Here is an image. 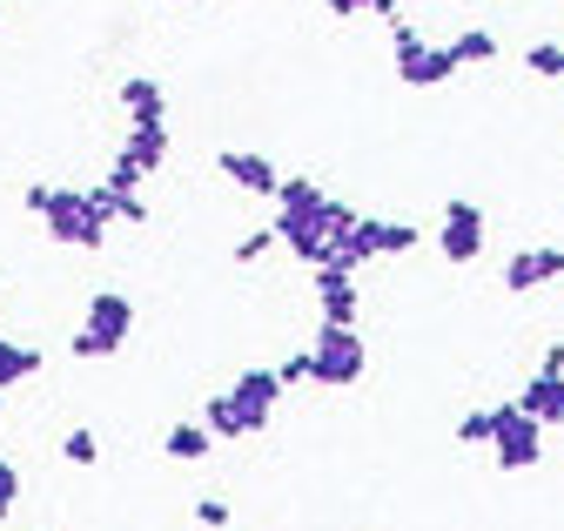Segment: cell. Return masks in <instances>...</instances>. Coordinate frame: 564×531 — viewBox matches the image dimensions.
<instances>
[{
  "mask_svg": "<svg viewBox=\"0 0 564 531\" xmlns=\"http://www.w3.org/2000/svg\"><path fill=\"white\" fill-rule=\"evenodd\" d=\"M121 108L128 121H169V88L155 75H121Z\"/></svg>",
  "mask_w": 564,
  "mask_h": 531,
  "instance_id": "obj_15",
  "label": "cell"
},
{
  "mask_svg": "<svg viewBox=\"0 0 564 531\" xmlns=\"http://www.w3.org/2000/svg\"><path fill=\"white\" fill-rule=\"evenodd\" d=\"M128 337H134V296H121V290H95L82 329L67 337V350H75L82 364H101V357L128 350Z\"/></svg>",
  "mask_w": 564,
  "mask_h": 531,
  "instance_id": "obj_4",
  "label": "cell"
},
{
  "mask_svg": "<svg viewBox=\"0 0 564 531\" xmlns=\"http://www.w3.org/2000/svg\"><path fill=\"white\" fill-rule=\"evenodd\" d=\"M316 203H323V188L310 175H282L275 182V209H316Z\"/></svg>",
  "mask_w": 564,
  "mask_h": 531,
  "instance_id": "obj_22",
  "label": "cell"
},
{
  "mask_svg": "<svg viewBox=\"0 0 564 531\" xmlns=\"http://www.w3.org/2000/svg\"><path fill=\"white\" fill-rule=\"evenodd\" d=\"M216 169H223V182H229V188H242V195H262V203H275V182H282V169H275L269 155H256V149H223V155H216Z\"/></svg>",
  "mask_w": 564,
  "mask_h": 531,
  "instance_id": "obj_13",
  "label": "cell"
},
{
  "mask_svg": "<svg viewBox=\"0 0 564 531\" xmlns=\"http://www.w3.org/2000/svg\"><path fill=\"white\" fill-rule=\"evenodd\" d=\"M195 418H202V431H208V437H216V444H223V437H242V418H236V404H229V397H223V390H216V397H208V404H202Z\"/></svg>",
  "mask_w": 564,
  "mask_h": 531,
  "instance_id": "obj_19",
  "label": "cell"
},
{
  "mask_svg": "<svg viewBox=\"0 0 564 531\" xmlns=\"http://www.w3.org/2000/svg\"><path fill=\"white\" fill-rule=\"evenodd\" d=\"M101 195H108V223H128V229L149 223V195L141 188H101Z\"/></svg>",
  "mask_w": 564,
  "mask_h": 531,
  "instance_id": "obj_20",
  "label": "cell"
},
{
  "mask_svg": "<svg viewBox=\"0 0 564 531\" xmlns=\"http://www.w3.org/2000/svg\"><path fill=\"white\" fill-rule=\"evenodd\" d=\"M557 277H564V249H551V242L511 249V262H505V290H511V296H531V290L557 283Z\"/></svg>",
  "mask_w": 564,
  "mask_h": 531,
  "instance_id": "obj_12",
  "label": "cell"
},
{
  "mask_svg": "<svg viewBox=\"0 0 564 531\" xmlns=\"http://www.w3.org/2000/svg\"><path fill=\"white\" fill-rule=\"evenodd\" d=\"M390 47H397V82L403 88H444L457 75V61L444 47H431L410 21H390Z\"/></svg>",
  "mask_w": 564,
  "mask_h": 531,
  "instance_id": "obj_8",
  "label": "cell"
},
{
  "mask_svg": "<svg viewBox=\"0 0 564 531\" xmlns=\"http://www.w3.org/2000/svg\"><path fill=\"white\" fill-rule=\"evenodd\" d=\"M0 424H8V397H0Z\"/></svg>",
  "mask_w": 564,
  "mask_h": 531,
  "instance_id": "obj_32",
  "label": "cell"
},
{
  "mask_svg": "<svg viewBox=\"0 0 564 531\" xmlns=\"http://www.w3.org/2000/svg\"><path fill=\"white\" fill-rule=\"evenodd\" d=\"M490 457H498V472H505V478L531 472V464L544 457V424L524 418L518 404H490Z\"/></svg>",
  "mask_w": 564,
  "mask_h": 531,
  "instance_id": "obj_6",
  "label": "cell"
},
{
  "mask_svg": "<svg viewBox=\"0 0 564 531\" xmlns=\"http://www.w3.org/2000/svg\"><path fill=\"white\" fill-rule=\"evenodd\" d=\"M310 357H316V383H329V390H349V383H364V370H370L364 329H343V323H323V329H316Z\"/></svg>",
  "mask_w": 564,
  "mask_h": 531,
  "instance_id": "obj_7",
  "label": "cell"
},
{
  "mask_svg": "<svg viewBox=\"0 0 564 531\" xmlns=\"http://www.w3.org/2000/svg\"><path fill=\"white\" fill-rule=\"evenodd\" d=\"M364 14H377V21H403V8H397V0H364Z\"/></svg>",
  "mask_w": 564,
  "mask_h": 531,
  "instance_id": "obj_29",
  "label": "cell"
},
{
  "mask_svg": "<svg viewBox=\"0 0 564 531\" xmlns=\"http://www.w3.org/2000/svg\"><path fill=\"white\" fill-rule=\"evenodd\" d=\"M28 216L61 242V249H101L108 242V195L95 188H61V182H28Z\"/></svg>",
  "mask_w": 564,
  "mask_h": 531,
  "instance_id": "obj_1",
  "label": "cell"
},
{
  "mask_svg": "<svg viewBox=\"0 0 564 531\" xmlns=\"http://www.w3.org/2000/svg\"><path fill=\"white\" fill-rule=\"evenodd\" d=\"M511 404H518L524 418H538L544 431H564V377L538 370L531 383H518V397H511Z\"/></svg>",
  "mask_w": 564,
  "mask_h": 531,
  "instance_id": "obj_14",
  "label": "cell"
},
{
  "mask_svg": "<svg viewBox=\"0 0 564 531\" xmlns=\"http://www.w3.org/2000/svg\"><path fill=\"white\" fill-rule=\"evenodd\" d=\"M518 61H524V68H531L538 82H564V47H557V41H531Z\"/></svg>",
  "mask_w": 564,
  "mask_h": 531,
  "instance_id": "obj_21",
  "label": "cell"
},
{
  "mask_svg": "<svg viewBox=\"0 0 564 531\" xmlns=\"http://www.w3.org/2000/svg\"><path fill=\"white\" fill-rule=\"evenodd\" d=\"M0 21H8V8H0Z\"/></svg>",
  "mask_w": 564,
  "mask_h": 531,
  "instance_id": "obj_33",
  "label": "cell"
},
{
  "mask_svg": "<svg viewBox=\"0 0 564 531\" xmlns=\"http://www.w3.org/2000/svg\"><path fill=\"white\" fill-rule=\"evenodd\" d=\"M323 8H329L336 21H357V14H364V0H323Z\"/></svg>",
  "mask_w": 564,
  "mask_h": 531,
  "instance_id": "obj_30",
  "label": "cell"
},
{
  "mask_svg": "<svg viewBox=\"0 0 564 531\" xmlns=\"http://www.w3.org/2000/svg\"><path fill=\"white\" fill-rule=\"evenodd\" d=\"M162 451H169L175 464H202L208 451H216V437L202 431V418H175V424L162 431Z\"/></svg>",
  "mask_w": 564,
  "mask_h": 531,
  "instance_id": "obj_17",
  "label": "cell"
},
{
  "mask_svg": "<svg viewBox=\"0 0 564 531\" xmlns=\"http://www.w3.org/2000/svg\"><path fill=\"white\" fill-rule=\"evenodd\" d=\"M538 370H551V377H564V344H551V350H544V364H538Z\"/></svg>",
  "mask_w": 564,
  "mask_h": 531,
  "instance_id": "obj_31",
  "label": "cell"
},
{
  "mask_svg": "<svg viewBox=\"0 0 564 531\" xmlns=\"http://www.w3.org/2000/svg\"><path fill=\"white\" fill-rule=\"evenodd\" d=\"M316 310L323 323H343V329H357L364 316V296H357V270H343V262H316Z\"/></svg>",
  "mask_w": 564,
  "mask_h": 531,
  "instance_id": "obj_11",
  "label": "cell"
},
{
  "mask_svg": "<svg viewBox=\"0 0 564 531\" xmlns=\"http://www.w3.org/2000/svg\"><path fill=\"white\" fill-rule=\"evenodd\" d=\"M195 524L223 531V524H229V505H223V498H195Z\"/></svg>",
  "mask_w": 564,
  "mask_h": 531,
  "instance_id": "obj_28",
  "label": "cell"
},
{
  "mask_svg": "<svg viewBox=\"0 0 564 531\" xmlns=\"http://www.w3.org/2000/svg\"><path fill=\"white\" fill-rule=\"evenodd\" d=\"M61 457L88 472V464H101V437H95V431H67V437H61Z\"/></svg>",
  "mask_w": 564,
  "mask_h": 531,
  "instance_id": "obj_24",
  "label": "cell"
},
{
  "mask_svg": "<svg viewBox=\"0 0 564 531\" xmlns=\"http://www.w3.org/2000/svg\"><path fill=\"white\" fill-rule=\"evenodd\" d=\"M223 397H229L236 418H242V437H262V431H269V418H275V404H282V377L249 364V370H242Z\"/></svg>",
  "mask_w": 564,
  "mask_h": 531,
  "instance_id": "obj_10",
  "label": "cell"
},
{
  "mask_svg": "<svg viewBox=\"0 0 564 531\" xmlns=\"http://www.w3.org/2000/svg\"><path fill=\"white\" fill-rule=\"evenodd\" d=\"M162 162H169V121H128V136H121L101 188H141Z\"/></svg>",
  "mask_w": 564,
  "mask_h": 531,
  "instance_id": "obj_5",
  "label": "cell"
},
{
  "mask_svg": "<svg viewBox=\"0 0 564 531\" xmlns=\"http://www.w3.org/2000/svg\"><path fill=\"white\" fill-rule=\"evenodd\" d=\"M275 249V229L262 223V229H249V236H236V249H229V262H236V270H256V262Z\"/></svg>",
  "mask_w": 564,
  "mask_h": 531,
  "instance_id": "obj_23",
  "label": "cell"
},
{
  "mask_svg": "<svg viewBox=\"0 0 564 531\" xmlns=\"http://www.w3.org/2000/svg\"><path fill=\"white\" fill-rule=\"evenodd\" d=\"M349 216H357L349 203L323 195L316 209H275V223H269V229H275V242L290 249V256L303 262V270H316V262H329V249H336V229H343Z\"/></svg>",
  "mask_w": 564,
  "mask_h": 531,
  "instance_id": "obj_2",
  "label": "cell"
},
{
  "mask_svg": "<svg viewBox=\"0 0 564 531\" xmlns=\"http://www.w3.org/2000/svg\"><path fill=\"white\" fill-rule=\"evenodd\" d=\"M484 209L477 203H464V195H451L444 203V223H437V249H444V262L451 270H470V262L484 256Z\"/></svg>",
  "mask_w": 564,
  "mask_h": 531,
  "instance_id": "obj_9",
  "label": "cell"
},
{
  "mask_svg": "<svg viewBox=\"0 0 564 531\" xmlns=\"http://www.w3.org/2000/svg\"><path fill=\"white\" fill-rule=\"evenodd\" d=\"M41 344H21V337H0V397L8 390H21V383H34L41 377Z\"/></svg>",
  "mask_w": 564,
  "mask_h": 531,
  "instance_id": "obj_16",
  "label": "cell"
},
{
  "mask_svg": "<svg viewBox=\"0 0 564 531\" xmlns=\"http://www.w3.org/2000/svg\"><path fill=\"white\" fill-rule=\"evenodd\" d=\"M444 54L457 61V68H477V61H498V54H505V41L490 34V28H464L457 41H444Z\"/></svg>",
  "mask_w": 564,
  "mask_h": 531,
  "instance_id": "obj_18",
  "label": "cell"
},
{
  "mask_svg": "<svg viewBox=\"0 0 564 531\" xmlns=\"http://www.w3.org/2000/svg\"><path fill=\"white\" fill-rule=\"evenodd\" d=\"M275 377H282V390H290V383H316V357H310V344L282 357V364H275Z\"/></svg>",
  "mask_w": 564,
  "mask_h": 531,
  "instance_id": "obj_25",
  "label": "cell"
},
{
  "mask_svg": "<svg viewBox=\"0 0 564 531\" xmlns=\"http://www.w3.org/2000/svg\"><path fill=\"white\" fill-rule=\"evenodd\" d=\"M457 444H490V411H464L457 418Z\"/></svg>",
  "mask_w": 564,
  "mask_h": 531,
  "instance_id": "obj_27",
  "label": "cell"
},
{
  "mask_svg": "<svg viewBox=\"0 0 564 531\" xmlns=\"http://www.w3.org/2000/svg\"><path fill=\"white\" fill-rule=\"evenodd\" d=\"M175 8H182V0H175Z\"/></svg>",
  "mask_w": 564,
  "mask_h": 531,
  "instance_id": "obj_34",
  "label": "cell"
},
{
  "mask_svg": "<svg viewBox=\"0 0 564 531\" xmlns=\"http://www.w3.org/2000/svg\"><path fill=\"white\" fill-rule=\"evenodd\" d=\"M14 511H21V464L0 457V524H8Z\"/></svg>",
  "mask_w": 564,
  "mask_h": 531,
  "instance_id": "obj_26",
  "label": "cell"
},
{
  "mask_svg": "<svg viewBox=\"0 0 564 531\" xmlns=\"http://www.w3.org/2000/svg\"><path fill=\"white\" fill-rule=\"evenodd\" d=\"M423 242L416 223H390V216H349L336 229V249L329 262H343V270H364V262H383V256H410Z\"/></svg>",
  "mask_w": 564,
  "mask_h": 531,
  "instance_id": "obj_3",
  "label": "cell"
}]
</instances>
